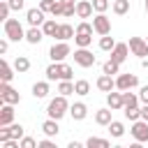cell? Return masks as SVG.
<instances>
[{"mask_svg": "<svg viewBox=\"0 0 148 148\" xmlns=\"http://www.w3.org/2000/svg\"><path fill=\"white\" fill-rule=\"evenodd\" d=\"M67 111H69L67 95H58V97H53V99L49 102V106H46V113H49V118H56V120H60V118H62Z\"/></svg>", "mask_w": 148, "mask_h": 148, "instance_id": "obj_1", "label": "cell"}, {"mask_svg": "<svg viewBox=\"0 0 148 148\" xmlns=\"http://www.w3.org/2000/svg\"><path fill=\"white\" fill-rule=\"evenodd\" d=\"M5 37L12 39V42L25 39V30H23V25H21L18 18H7V21H5Z\"/></svg>", "mask_w": 148, "mask_h": 148, "instance_id": "obj_2", "label": "cell"}, {"mask_svg": "<svg viewBox=\"0 0 148 148\" xmlns=\"http://www.w3.org/2000/svg\"><path fill=\"white\" fill-rule=\"evenodd\" d=\"M0 102L2 104H18L21 102V95H18V90H14L9 83H0Z\"/></svg>", "mask_w": 148, "mask_h": 148, "instance_id": "obj_3", "label": "cell"}, {"mask_svg": "<svg viewBox=\"0 0 148 148\" xmlns=\"http://www.w3.org/2000/svg\"><path fill=\"white\" fill-rule=\"evenodd\" d=\"M69 53H72L69 44H67V42H58V44H53V46H51V51H49V58H51L53 62H62V60H65Z\"/></svg>", "mask_w": 148, "mask_h": 148, "instance_id": "obj_4", "label": "cell"}, {"mask_svg": "<svg viewBox=\"0 0 148 148\" xmlns=\"http://www.w3.org/2000/svg\"><path fill=\"white\" fill-rule=\"evenodd\" d=\"M132 136H134V141H139V143H143V141H148V120H143V118H139V120H134L132 123Z\"/></svg>", "mask_w": 148, "mask_h": 148, "instance_id": "obj_5", "label": "cell"}, {"mask_svg": "<svg viewBox=\"0 0 148 148\" xmlns=\"http://www.w3.org/2000/svg\"><path fill=\"white\" fill-rule=\"evenodd\" d=\"M74 62H76L79 67H92V65L97 62V58H95L88 49H81V46H79V49L74 51Z\"/></svg>", "mask_w": 148, "mask_h": 148, "instance_id": "obj_6", "label": "cell"}, {"mask_svg": "<svg viewBox=\"0 0 148 148\" xmlns=\"http://www.w3.org/2000/svg\"><path fill=\"white\" fill-rule=\"evenodd\" d=\"M92 25H95V32L102 37V35H109L111 32V18L104 14V12H99L95 18H92Z\"/></svg>", "mask_w": 148, "mask_h": 148, "instance_id": "obj_7", "label": "cell"}, {"mask_svg": "<svg viewBox=\"0 0 148 148\" xmlns=\"http://www.w3.org/2000/svg\"><path fill=\"white\" fill-rule=\"evenodd\" d=\"M136 86H139L136 74H118V79H116V88L118 90H132Z\"/></svg>", "mask_w": 148, "mask_h": 148, "instance_id": "obj_8", "label": "cell"}, {"mask_svg": "<svg viewBox=\"0 0 148 148\" xmlns=\"http://www.w3.org/2000/svg\"><path fill=\"white\" fill-rule=\"evenodd\" d=\"M130 51L139 58H146L148 56V42L141 37H130Z\"/></svg>", "mask_w": 148, "mask_h": 148, "instance_id": "obj_9", "label": "cell"}, {"mask_svg": "<svg viewBox=\"0 0 148 148\" xmlns=\"http://www.w3.org/2000/svg\"><path fill=\"white\" fill-rule=\"evenodd\" d=\"M127 56H130V44H123V42H118L113 46V51H111V60L118 62V65H123L127 60Z\"/></svg>", "mask_w": 148, "mask_h": 148, "instance_id": "obj_10", "label": "cell"}, {"mask_svg": "<svg viewBox=\"0 0 148 148\" xmlns=\"http://www.w3.org/2000/svg\"><path fill=\"white\" fill-rule=\"evenodd\" d=\"M25 21L30 23V25H44V9H39V7H32V9H28L25 12Z\"/></svg>", "mask_w": 148, "mask_h": 148, "instance_id": "obj_11", "label": "cell"}, {"mask_svg": "<svg viewBox=\"0 0 148 148\" xmlns=\"http://www.w3.org/2000/svg\"><path fill=\"white\" fill-rule=\"evenodd\" d=\"M92 0H79L76 2V16L79 18H90L92 16Z\"/></svg>", "mask_w": 148, "mask_h": 148, "instance_id": "obj_12", "label": "cell"}, {"mask_svg": "<svg viewBox=\"0 0 148 148\" xmlns=\"http://www.w3.org/2000/svg\"><path fill=\"white\" fill-rule=\"evenodd\" d=\"M106 106L118 111V109H125V102H123V90L120 92H106Z\"/></svg>", "mask_w": 148, "mask_h": 148, "instance_id": "obj_13", "label": "cell"}, {"mask_svg": "<svg viewBox=\"0 0 148 148\" xmlns=\"http://www.w3.org/2000/svg\"><path fill=\"white\" fill-rule=\"evenodd\" d=\"M74 35H76V30H74L69 23H60V25H58V32H56V39H58V42H67V39H72Z\"/></svg>", "mask_w": 148, "mask_h": 148, "instance_id": "obj_14", "label": "cell"}, {"mask_svg": "<svg viewBox=\"0 0 148 148\" xmlns=\"http://www.w3.org/2000/svg\"><path fill=\"white\" fill-rule=\"evenodd\" d=\"M97 88H99L102 92H111V90L116 88V79H113L111 74H104V72H102V76L97 79Z\"/></svg>", "mask_w": 148, "mask_h": 148, "instance_id": "obj_15", "label": "cell"}, {"mask_svg": "<svg viewBox=\"0 0 148 148\" xmlns=\"http://www.w3.org/2000/svg\"><path fill=\"white\" fill-rule=\"evenodd\" d=\"M42 37H46V35H44V30H42L39 25H30V30L25 32V42H28V44H39Z\"/></svg>", "mask_w": 148, "mask_h": 148, "instance_id": "obj_16", "label": "cell"}, {"mask_svg": "<svg viewBox=\"0 0 148 148\" xmlns=\"http://www.w3.org/2000/svg\"><path fill=\"white\" fill-rule=\"evenodd\" d=\"M69 116H72L74 120H83V118L88 116V106H86L83 102H74V104L69 106Z\"/></svg>", "mask_w": 148, "mask_h": 148, "instance_id": "obj_17", "label": "cell"}, {"mask_svg": "<svg viewBox=\"0 0 148 148\" xmlns=\"http://www.w3.org/2000/svg\"><path fill=\"white\" fill-rule=\"evenodd\" d=\"M111 113H113V109H99V111H95V123L97 125H102V127H109V123L113 120L111 118Z\"/></svg>", "mask_w": 148, "mask_h": 148, "instance_id": "obj_18", "label": "cell"}, {"mask_svg": "<svg viewBox=\"0 0 148 148\" xmlns=\"http://www.w3.org/2000/svg\"><path fill=\"white\" fill-rule=\"evenodd\" d=\"M14 123V104H2L0 109V125H12Z\"/></svg>", "mask_w": 148, "mask_h": 148, "instance_id": "obj_19", "label": "cell"}, {"mask_svg": "<svg viewBox=\"0 0 148 148\" xmlns=\"http://www.w3.org/2000/svg\"><path fill=\"white\" fill-rule=\"evenodd\" d=\"M42 132H44L46 136H58V132H60L58 120H56V118H46V120L42 123Z\"/></svg>", "mask_w": 148, "mask_h": 148, "instance_id": "obj_20", "label": "cell"}, {"mask_svg": "<svg viewBox=\"0 0 148 148\" xmlns=\"http://www.w3.org/2000/svg\"><path fill=\"white\" fill-rule=\"evenodd\" d=\"M32 95H35V99H44L49 95V79L46 81H37L32 86Z\"/></svg>", "mask_w": 148, "mask_h": 148, "instance_id": "obj_21", "label": "cell"}, {"mask_svg": "<svg viewBox=\"0 0 148 148\" xmlns=\"http://www.w3.org/2000/svg\"><path fill=\"white\" fill-rule=\"evenodd\" d=\"M90 42H92V35H88V32H76L74 35V44L81 46V49H88Z\"/></svg>", "mask_w": 148, "mask_h": 148, "instance_id": "obj_22", "label": "cell"}, {"mask_svg": "<svg viewBox=\"0 0 148 148\" xmlns=\"http://www.w3.org/2000/svg\"><path fill=\"white\" fill-rule=\"evenodd\" d=\"M14 69H16L18 74H25V72L30 69V60H28L25 56H16V60H14Z\"/></svg>", "mask_w": 148, "mask_h": 148, "instance_id": "obj_23", "label": "cell"}, {"mask_svg": "<svg viewBox=\"0 0 148 148\" xmlns=\"http://www.w3.org/2000/svg\"><path fill=\"white\" fill-rule=\"evenodd\" d=\"M44 74H46L49 81H60V62H51Z\"/></svg>", "mask_w": 148, "mask_h": 148, "instance_id": "obj_24", "label": "cell"}, {"mask_svg": "<svg viewBox=\"0 0 148 148\" xmlns=\"http://www.w3.org/2000/svg\"><path fill=\"white\" fill-rule=\"evenodd\" d=\"M74 92H76L79 97H86V95L90 92V83H88L86 79H79V81H74Z\"/></svg>", "mask_w": 148, "mask_h": 148, "instance_id": "obj_25", "label": "cell"}, {"mask_svg": "<svg viewBox=\"0 0 148 148\" xmlns=\"http://www.w3.org/2000/svg\"><path fill=\"white\" fill-rule=\"evenodd\" d=\"M109 132H111L113 139H120V136L125 134V125H123L120 120H111V123H109Z\"/></svg>", "mask_w": 148, "mask_h": 148, "instance_id": "obj_26", "label": "cell"}, {"mask_svg": "<svg viewBox=\"0 0 148 148\" xmlns=\"http://www.w3.org/2000/svg\"><path fill=\"white\" fill-rule=\"evenodd\" d=\"M58 25H60V23H56L53 18H46V21H44V25H42V30H44V35H46V37H56Z\"/></svg>", "mask_w": 148, "mask_h": 148, "instance_id": "obj_27", "label": "cell"}, {"mask_svg": "<svg viewBox=\"0 0 148 148\" xmlns=\"http://www.w3.org/2000/svg\"><path fill=\"white\" fill-rule=\"evenodd\" d=\"M0 72H2V74H0V76H2V81H5V83H9V81H12V76H14V72H12V65H9L5 58L0 60Z\"/></svg>", "mask_w": 148, "mask_h": 148, "instance_id": "obj_28", "label": "cell"}, {"mask_svg": "<svg viewBox=\"0 0 148 148\" xmlns=\"http://www.w3.org/2000/svg\"><path fill=\"white\" fill-rule=\"evenodd\" d=\"M113 14H118V16H123V14H127L130 12V0H113Z\"/></svg>", "mask_w": 148, "mask_h": 148, "instance_id": "obj_29", "label": "cell"}, {"mask_svg": "<svg viewBox=\"0 0 148 148\" xmlns=\"http://www.w3.org/2000/svg\"><path fill=\"white\" fill-rule=\"evenodd\" d=\"M86 146H88V148H109L111 143H109V139H99V136H90V139L86 141Z\"/></svg>", "mask_w": 148, "mask_h": 148, "instance_id": "obj_30", "label": "cell"}, {"mask_svg": "<svg viewBox=\"0 0 148 148\" xmlns=\"http://www.w3.org/2000/svg\"><path fill=\"white\" fill-rule=\"evenodd\" d=\"M116 44H118V42H116L113 37H109V35H102V37H99V49H102V51H113Z\"/></svg>", "mask_w": 148, "mask_h": 148, "instance_id": "obj_31", "label": "cell"}, {"mask_svg": "<svg viewBox=\"0 0 148 148\" xmlns=\"http://www.w3.org/2000/svg\"><path fill=\"white\" fill-rule=\"evenodd\" d=\"M123 113H125V118H127L130 123H134V120H139V118H141V109H139V106H125V111H123Z\"/></svg>", "mask_w": 148, "mask_h": 148, "instance_id": "obj_32", "label": "cell"}, {"mask_svg": "<svg viewBox=\"0 0 148 148\" xmlns=\"http://www.w3.org/2000/svg\"><path fill=\"white\" fill-rule=\"evenodd\" d=\"M58 92L60 95H76L74 92V81H60L58 83Z\"/></svg>", "mask_w": 148, "mask_h": 148, "instance_id": "obj_33", "label": "cell"}, {"mask_svg": "<svg viewBox=\"0 0 148 148\" xmlns=\"http://www.w3.org/2000/svg\"><path fill=\"white\" fill-rule=\"evenodd\" d=\"M123 102H125V106H136L139 104V95L130 92V90H123Z\"/></svg>", "mask_w": 148, "mask_h": 148, "instance_id": "obj_34", "label": "cell"}, {"mask_svg": "<svg viewBox=\"0 0 148 148\" xmlns=\"http://www.w3.org/2000/svg\"><path fill=\"white\" fill-rule=\"evenodd\" d=\"M118 67H120V65H118V62H113V60L109 58V60H106V62L102 65V72H104V74H111V76H113V74H120V72H118Z\"/></svg>", "mask_w": 148, "mask_h": 148, "instance_id": "obj_35", "label": "cell"}, {"mask_svg": "<svg viewBox=\"0 0 148 148\" xmlns=\"http://www.w3.org/2000/svg\"><path fill=\"white\" fill-rule=\"evenodd\" d=\"M72 76H74V69L67 62H60V81H72Z\"/></svg>", "mask_w": 148, "mask_h": 148, "instance_id": "obj_36", "label": "cell"}, {"mask_svg": "<svg viewBox=\"0 0 148 148\" xmlns=\"http://www.w3.org/2000/svg\"><path fill=\"white\" fill-rule=\"evenodd\" d=\"M9 132H12V139H18V141H21L25 130H23V125H21V123H12V125H9Z\"/></svg>", "mask_w": 148, "mask_h": 148, "instance_id": "obj_37", "label": "cell"}, {"mask_svg": "<svg viewBox=\"0 0 148 148\" xmlns=\"http://www.w3.org/2000/svg\"><path fill=\"white\" fill-rule=\"evenodd\" d=\"M9 12H12L9 2H7V0H0V21H7V18H9Z\"/></svg>", "mask_w": 148, "mask_h": 148, "instance_id": "obj_38", "label": "cell"}, {"mask_svg": "<svg viewBox=\"0 0 148 148\" xmlns=\"http://www.w3.org/2000/svg\"><path fill=\"white\" fill-rule=\"evenodd\" d=\"M39 146V141H35L32 136H23L21 139V148H37Z\"/></svg>", "mask_w": 148, "mask_h": 148, "instance_id": "obj_39", "label": "cell"}, {"mask_svg": "<svg viewBox=\"0 0 148 148\" xmlns=\"http://www.w3.org/2000/svg\"><path fill=\"white\" fill-rule=\"evenodd\" d=\"M92 7H95L97 14H99V12H106V9H109V0H92Z\"/></svg>", "mask_w": 148, "mask_h": 148, "instance_id": "obj_40", "label": "cell"}, {"mask_svg": "<svg viewBox=\"0 0 148 148\" xmlns=\"http://www.w3.org/2000/svg\"><path fill=\"white\" fill-rule=\"evenodd\" d=\"M53 5H56V0H39V9H44V12H51Z\"/></svg>", "mask_w": 148, "mask_h": 148, "instance_id": "obj_41", "label": "cell"}, {"mask_svg": "<svg viewBox=\"0 0 148 148\" xmlns=\"http://www.w3.org/2000/svg\"><path fill=\"white\" fill-rule=\"evenodd\" d=\"M7 2H9V7H12L14 12H21L23 5H25V0H7Z\"/></svg>", "mask_w": 148, "mask_h": 148, "instance_id": "obj_42", "label": "cell"}, {"mask_svg": "<svg viewBox=\"0 0 148 148\" xmlns=\"http://www.w3.org/2000/svg\"><path fill=\"white\" fill-rule=\"evenodd\" d=\"M37 148H56V143L51 141V136H46V139H42V141H39V146H37Z\"/></svg>", "mask_w": 148, "mask_h": 148, "instance_id": "obj_43", "label": "cell"}, {"mask_svg": "<svg viewBox=\"0 0 148 148\" xmlns=\"http://www.w3.org/2000/svg\"><path fill=\"white\" fill-rule=\"evenodd\" d=\"M139 99H141L143 104H148V86H141V90H139Z\"/></svg>", "mask_w": 148, "mask_h": 148, "instance_id": "obj_44", "label": "cell"}, {"mask_svg": "<svg viewBox=\"0 0 148 148\" xmlns=\"http://www.w3.org/2000/svg\"><path fill=\"white\" fill-rule=\"evenodd\" d=\"M7 49H9V42L2 39V42H0V53H7Z\"/></svg>", "mask_w": 148, "mask_h": 148, "instance_id": "obj_45", "label": "cell"}, {"mask_svg": "<svg viewBox=\"0 0 148 148\" xmlns=\"http://www.w3.org/2000/svg\"><path fill=\"white\" fill-rule=\"evenodd\" d=\"M141 118H143V120H148V104H143V106H141Z\"/></svg>", "mask_w": 148, "mask_h": 148, "instance_id": "obj_46", "label": "cell"}, {"mask_svg": "<svg viewBox=\"0 0 148 148\" xmlns=\"http://www.w3.org/2000/svg\"><path fill=\"white\" fill-rule=\"evenodd\" d=\"M65 7H76V0H60Z\"/></svg>", "mask_w": 148, "mask_h": 148, "instance_id": "obj_47", "label": "cell"}, {"mask_svg": "<svg viewBox=\"0 0 148 148\" xmlns=\"http://www.w3.org/2000/svg\"><path fill=\"white\" fill-rule=\"evenodd\" d=\"M81 146H83V143H79V141H69V146H67V148H81Z\"/></svg>", "mask_w": 148, "mask_h": 148, "instance_id": "obj_48", "label": "cell"}, {"mask_svg": "<svg viewBox=\"0 0 148 148\" xmlns=\"http://www.w3.org/2000/svg\"><path fill=\"white\" fill-rule=\"evenodd\" d=\"M146 14H148V0H146Z\"/></svg>", "mask_w": 148, "mask_h": 148, "instance_id": "obj_49", "label": "cell"}, {"mask_svg": "<svg viewBox=\"0 0 148 148\" xmlns=\"http://www.w3.org/2000/svg\"><path fill=\"white\" fill-rule=\"evenodd\" d=\"M146 42H148V39H146Z\"/></svg>", "mask_w": 148, "mask_h": 148, "instance_id": "obj_50", "label": "cell"}]
</instances>
